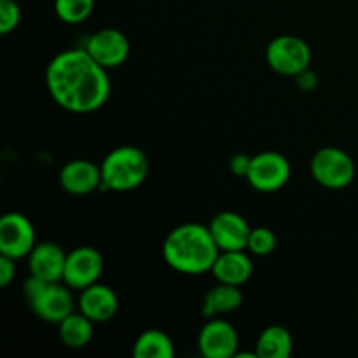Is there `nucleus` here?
Masks as SVG:
<instances>
[{
	"mask_svg": "<svg viewBox=\"0 0 358 358\" xmlns=\"http://www.w3.org/2000/svg\"><path fill=\"white\" fill-rule=\"evenodd\" d=\"M45 86L52 100L72 114H90L103 107L110 94L107 69L86 49H66L49 62Z\"/></svg>",
	"mask_w": 358,
	"mask_h": 358,
	"instance_id": "obj_1",
	"label": "nucleus"
},
{
	"mask_svg": "<svg viewBox=\"0 0 358 358\" xmlns=\"http://www.w3.org/2000/svg\"><path fill=\"white\" fill-rule=\"evenodd\" d=\"M220 250L210 227L203 224H182L175 227L163 243V259L171 269L184 275L212 271Z\"/></svg>",
	"mask_w": 358,
	"mask_h": 358,
	"instance_id": "obj_2",
	"label": "nucleus"
},
{
	"mask_svg": "<svg viewBox=\"0 0 358 358\" xmlns=\"http://www.w3.org/2000/svg\"><path fill=\"white\" fill-rule=\"evenodd\" d=\"M103 191L128 192L143 184L149 173L147 156L133 145H122L105 156L100 164Z\"/></svg>",
	"mask_w": 358,
	"mask_h": 358,
	"instance_id": "obj_3",
	"label": "nucleus"
},
{
	"mask_svg": "<svg viewBox=\"0 0 358 358\" xmlns=\"http://www.w3.org/2000/svg\"><path fill=\"white\" fill-rule=\"evenodd\" d=\"M311 175L324 187L345 189L355 178V163L343 149L324 147L311 159Z\"/></svg>",
	"mask_w": 358,
	"mask_h": 358,
	"instance_id": "obj_4",
	"label": "nucleus"
},
{
	"mask_svg": "<svg viewBox=\"0 0 358 358\" xmlns=\"http://www.w3.org/2000/svg\"><path fill=\"white\" fill-rule=\"evenodd\" d=\"M268 65L282 76H299L311 63V49L303 38L280 35L266 49Z\"/></svg>",
	"mask_w": 358,
	"mask_h": 358,
	"instance_id": "obj_5",
	"label": "nucleus"
},
{
	"mask_svg": "<svg viewBox=\"0 0 358 358\" xmlns=\"http://www.w3.org/2000/svg\"><path fill=\"white\" fill-rule=\"evenodd\" d=\"M290 178V163L283 154L261 152L252 157L247 180L255 191L275 192L280 191Z\"/></svg>",
	"mask_w": 358,
	"mask_h": 358,
	"instance_id": "obj_6",
	"label": "nucleus"
},
{
	"mask_svg": "<svg viewBox=\"0 0 358 358\" xmlns=\"http://www.w3.org/2000/svg\"><path fill=\"white\" fill-rule=\"evenodd\" d=\"M35 229L23 213L10 212L0 219V255L23 259L34 250Z\"/></svg>",
	"mask_w": 358,
	"mask_h": 358,
	"instance_id": "obj_7",
	"label": "nucleus"
},
{
	"mask_svg": "<svg viewBox=\"0 0 358 358\" xmlns=\"http://www.w3.org/2000/svg\"><path fill=\"white\" fill-rule=\"evenodd\" d=\"M103 271V257L93 247H77L66 254L63 283L70 289L84 290L98 282Z\"/></svg>",
	"mask_w": 358,
	"mask_h": 358,
	"instance_id": "obj_8",
	"label": "nucleus"
},
{
	"mask_svg": "<svg viewBox=\"0 0 358 358\" xmlns=\"http://www.w3.org/2000/svg\"><path fill=\"white\" fill-rule=\"evenodd\" d=\"M84 49L90 52V56L98 65L107 70L121 66L129 56L128 38L115 28H103L91 35Z\"/></svg>",
	"mask_w": 358,
	"mask_h": 358,
	"instance_id": "obj_9",
	"label": "nucleus"
},
{
	"mask_svg": "<svg viewBox=\"0 0 358 358\" xmlns=\"http://www.w3.org/2000/svg\"><path fill=\"white\" fill-rule=\"evenodd\" d=\"M199 352L206 358H231L236 357L240 339L238 332L229 322L220 318H210L198 336Z\"/></svg>",
	"mask_w": 358,
	"mask_h": 358,
	"instance_id": "obj_10",
	"label": "nucleus"
},
{
	"mask_svg": "<svg viewBox=\"0 0 358 358\" xmlns=\"http://www.w3.org/2000/svg\"><path fill=\"white\" fill-rule=\"evenodd\" d=\"M30 308L41 320L59 324L73 313V299L69 285H62L59 282L48 283L42 292L30 301Z\"/></svg>",
	"mask_w": 358,
	"mask_h": 358,
	"instance_id": "obj_11",
	"label": "nucleus"
},
{
	"mask_svg": "<svg viewBox=\"0 0 358 358\" xmlns=\"http://www.w3.org/2000/svg\"><path fill=\"white\" fill-rule=\"evenodd\" d=\"M210 233L215 240L220 252L224 250H245L250 238V226L247 220L236 212H222L215 215L210 222Z\"/></svg>",
	"mask_w": 358,
	"mask_h": 358,
	"instance_id": "obj_12",
	"label": "nucleus"
},
{
	"mask_svg": "<svg viewBox=\"0 0 358 358\" xmlns=\"http://www.w3.org/2000/svg\"><path fill=\"white\" fill-rule=\"evenodd\" d=\"M66 254L56 243L45 241V243L35 245L34 250L28 254V268L30 273L37 278L48 283H56L63 280L65 271Z\"/></svg>",
	"mask_w": 358,
	"mask_h": 358,
	"instance_id": "obj_13",
	"label": "nucleus"
},
{
	"mask_svg": "<svg viewBox=\"0 0 358 358\" xmlns=\"http://www.w3.org/2000/svg\"><path fill=\"white\" fill-rule=\"evenodd\" d=\"M59 184L69 194H90L101 185V170L91 161H70L59 171Z\"/></svg>",
	"mask_w": 358,
	"mask_h": 358,
	"instance_id": "obj_14",
	"label": "nucleus"
},
{
	"mask_svg": "<svg viewBox=\"0 0 358 358\" xmlns=\"http://www.w3.org/2000/svg\"><path fill=\"white\" fill-rule=\"evenodd\" d=\"M117 296H115V292L110 287L101 285V283L96 282L93 285L86 287L80 292V313H84L90 320L98 322V324H103V322H108L110 318H114V315L117 313Z\"/></svg>",
	"mask_w": 358,
	"mask_h": 358,
	"instance_id": "obj_15",
	"label": "nucleus"
},
{
	"mask_svg": "<svg viewBox=\"0 0 358 358\" xmlns=\"http://www.w3.org/2000/svg\"><path fill=\"white\" fill-rule=\"evenodd\" d=\"M254 264L245 250H224L217 257L212 268V275L219 283L241 287L250 280Z\"/></svg>",
	"mask_w": 358,
	"mask_h": 358,
	"instance_id": "obj_16",
	"label": "nucleus"
},
{
	"mask_svg": "<svg viewBox=\"0 0 358 358\" xmlns=\"http://www.w3.org/2000/svg\"><path fill=\"white\" fill-rule=\"evenodd\" d=\"M243 303V294L240 287L219 283L217 287L210 289L203 299V317L212 318L219 313H231L238 310Z\"/></svg>",
	"mask_w": 358,
	"mask_h": 358,
	"instance_id": "obj_17",
	"label": "nucleus"
},
{
	"mask_svg": "<svg viewBox=\"0 0 358 358\" xmlns=\"http://www.w3.org/2000/svg\"><path fill=\"white\" fill-rule=\"evenodd\" d=\"M294 341L290 332L282 325H271L261 332L255 345V357L259 358H289Z\"/></svg>",
	"mask_w": 358,
	"mask_h": 358,
	"instance_id": "obj_18",
	"label": "nucleus"
},
{
	"mask_svg": "<svg viewBox=\"0 0 358 358\" xmlns=\"http://www.w3.org/2000/svg\"><path fill=\"white\" fill-rule=\"evenodd\" d=\"M175 346L170 336L163 331L142 332L133 345V357L135 358H173Z\"/></svg>",
	"mask_w": 358,
	"mask_h": 358,
	"instance_id": "obj_19",
	"label": "nucleus"
},
{
	"mask_svg": "<svg viewBox=\"0 0 358 358\" xmlns=\"http://www.w3.org/2000/svg\"><path fill=\"white\" fill-rule=\"evenodd\" d=\"M93 320L84 313H70L59 322V338L69 348H84L93 338Z\"/></svg>",
	"mask_w": 358,
	"mask_h": 358,
	"instance_id": "obj_20",
	"label": "nucleus"
},
{
	"mask_svg": "<svg viewBox=\"0 0 358 358\" xmlns=\"http://www.w3.org/2000/svg\"><path fill=\"white\" fill-rule=\"evenodd\" d=\"M94 0H55L56 16L69 24H79L93 13Z\"/></svg>",
	"mask_w": 358,
	"mask_h": 358,
	"instance_id": "obj_21",
	"label": "nucleus"
},
{
	"mask_svg": "<svg viewBox=\"0 0 358 358\" xmlns=\"http://www.w3.org/2000/svg\"><path fill=\"white\" fill-rule=\"evenodd\" d=\"M276 247V236L271 229L268 227H255L252 229L250 238H248L247 248L254 255H268L275 250Z\"/></svg>",
	"mask_w": 358,
	"mask_h": 358,
	"instance_id": "obj_22",
	"label": "nucleus"
},
{
	"mask_svg": "<svg viewBox=\"0 0 358 358\" xmlns=\"http://www.w3.org/2000/svg\"><path fill=\"white\" fill-rule=\"evenodd\" d=\"M21 10L16 0H0V34H9L20 24Z\"/></svg>",
	"mask_w": 358,
	"mask_h": 358,
	"instance_id": "obj_23",
	"label": "nucleus"
},
{
	"mask_svg": "<svg viewBox=\"0 0 358 358\" xmlns=\"http://www.w3.org/2000/svg\"><path fill=\"white\" fill-rule=\"evenodd\" d=\"M16 275V262L7 255H0V285L7 287Z\"/></svg>",
	"mask_w": 358,
	"mask_h": 358,
	"instance_id": "obj_24",
	"label": "nucleus"
},
{
	"mask_svg": "<svg viewBox=\"0 0 358 358\" xmlns=\"http://www.w3.org/2000/svg\"><path fill=\"white\" fill-rule=\"evenodd\" d=\"M250 163L252 157H248L247 154H236V156H233V159H231L229 163L231 171H233L236 177L247 178L248 170H250Z\"/></svg>",
	"mask_w": 358,
	"mask_h": 358,
	"instance_id": "obj_25",
	"label": "nucleus"
}]
</instances>
